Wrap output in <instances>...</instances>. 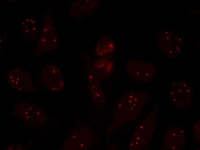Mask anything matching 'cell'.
Returning a JSON list of instances; mask_svg holds the SVG:
<instances>
[{"label":"cell","mask_w":200,"mask_h":150,"mask_svg":"<svg viewBox=\"0 0 200 150\" xmlns=\"http://www.w3.org/2000/svg\"><path fill=\"white\" fill-rule=\"evenodd\" d=\"M10 86L19 91H30L34 89V84L28 73L25 70L16 68L10 70L7 76Z\"/></svg>","instance_id":"obj_1"},{"label":"cell","mask_w":200,"mask_h":150,"mask_svg":"<svg viewBox=\"0 0 200 150\" xmlns=\"http://www.w3.org/2000/svg\"><path fill=\"white\" fill-rule=\"evenodd\" d=\"M98 1L96 0H81L74 3L70 8L71 15L80 18L89 15L97 7Z\"/></svg>","instance_id":"obj_6"},{"label":"cell","mask_w":200,"mask_h":150,"mask_svg":"<svg viewBox=\"0 0 200 150\" xmlns=\"http://www.w3.org/2000/svg\"><path fill=\"white\" fill-rule=\"evenodd\" d=\"M41 78L46 86L52 91H59L64 88V81L62 74L55 65H48L43 69Z\"/></svg>","instance_id":"obj_3"},{"label":"cell","mask_w":200,"mask_h":150,"mask_svg":"<svg viewBox=\"0 0 200 150\" xmlns=\"http://www.w3.org/2000/svg\"><path fill=\"white\" fill-rule=\"evenodd\" d=\"M146 99L145 93L130 92L122 97L118 105L117 112H134L136 115L143 107Z\"/></svg>","instance_id":"obj_2"},{"label":"cell","mask_w":200,"mask_h":150,"mask_svg":"<svg viewBox=\"0 0 200 150\" xmlns=\"http://www.w3.org/2000/svg\"><path fill=\"white\" fill-rule=\"evenodd\" d=\"M114 49L113 40L109 37L105 36L98 41L96 45L95 52L98 56L105 57L111 54Z\"/></svg>","instance_id":"obj_9"},{"label":"cell","mask_w":200,"mask_h":150,"mask_svg":"<svg viewBox=\"0 0 200 150\" xmlns=\"http://www.w3.org/2000/svg\"><path fill=\"white\" fill-rule=\"evenodd\" d=\"M114 68V63L111 59L103 57L97 60L92 68L98 79H103L110 75Z\"/></svg>","instance_id":"obj_8"},{"label":"cell","mask_w":200,"mask_h":150,"mask_svg":"<svg viewBox=\"0 0 200 150\" xmlns=\"http://www.w3.org/2000/svg\"><path fill=\"white\" fill-rule=\"evenodd\" d=\"M180 81L178 84L177 81L176 84L171 86V94L174 102L176 105L184 106L188 105L192 98V91L190 86L184 81Z\"/></svg>","instance_id":"obj_5"},{"label":"cell","mask_w":200,"mask_h":150,"mask_svg":"<svg viewBox=\"0 0 200 150\" xmlns=\"http://www.w3.org/2000/svg\"><path fill=\"white\" fill-rule=\"evenodd\" d=\"M87 79L90 92L93 100L99 105H103L104 93L98 79L94 74L92 68L88 71Z\"/></svg>","instance_id":"obj_7"},{"label":"cell","mask_w":200,"mask_h":150,"mask_svg":"<svg viewBox=\"0 0 200 150\" xmlns=\"http://www.w3.org/2000/svg\"><path fill=\"white\" fill-rule=\"evenodd\" d=\"M127 71L133 79L140 82H147L154 76L155 70L153 67L148 64L133 62L128 65Z\"/></svg>","instance_id":"obj_4"}]
</instances>
